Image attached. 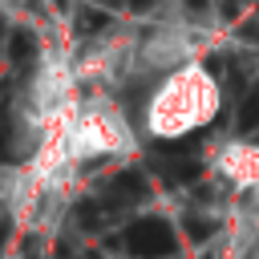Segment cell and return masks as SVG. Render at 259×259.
Wrapping results in <instances>:
<instances>
[{"instance_id": "1", "label": "cell", "mask_w": 259, "mask_h": 259, "mask_svg": "<svg viewBox=\"0 0 259 259\" xmlns=\"http://www.w3.org/2000/svg\"><path fill=\"white\" fill-rule=\"evenodd\" d=\"M223 109V89L214 73L194 57L170 73H162L142 97V134L154 142H178L202 125H210Z\"/></svg>"}, {"instance_id": "2", "label": "cell", "mask_w": 259, "mask_h": 259, "mask_svg": "<svg viewBox=\"0 0 259 259\" xmlns=\"http://www.w3.org/2000/svg\"><path fill=\"white\" fill-rule=\"evenodd\" d=\"M210 166L223 182H231L235 190L259 194V142L247 138H231L210 154Z\"/></svg>"}]
</instances>
